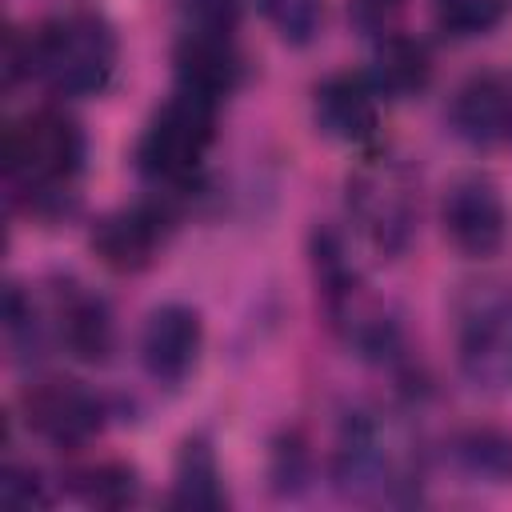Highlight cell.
Returning a JSON list of instances; mask_svg holds the SVG:
<instances>
[{
  "mask_svg": "<svg viewBox=\"0 0 512 512\" xmlns=\"http://www.w3.org/2000/svg\"><path fill=\"white\" fill-rule=\"evenodd\" d=\"M216 104L220 100H212V96H200L192 88H176L156 108L148 128L140 132L136 168L152 184H160L168 192H184L200 176L204 156L216 140Z\"/></svg>",
  "mask_w": 512,
  "mask_h": 512,
  "instance_id": "4",
  "label": "cell"
},
{
  "mask_svg": "<svg viewBox=\"0 0 512 512\" xmlns=\"http://www.w3.org/2000/svg\"><path fill=\"white\" fill-rule=\"evenodd\" d=\"M4 332H8L16 360H24L28 352L32 356L40 352V320H36L32 296H24L20 284H8V292H4Z\"/></svg>",
  "mask_w": 512,
  "mask_h": 512,
  "instance_id": "22",
  "label": "cell"
},
{
  "mask_svg": "<svg viewBox=\"0 0 512 512\" xmlns=\"http://www.w3.org/2000/svg\"><path fill=\"white\" fill-rule=\"evenodd\" d=\"M120 64L116 28L92 12L72 8L32 32V76L56 96H100Z\"/></svg>",
  "mask_w": 512,
  "mask_h": 512,
  "instance_id": "3",
  "label": "cell"
},
{
  "mask_svg": "<svg viewBox=\"0 0 512 512\" xmlns=\"http://www.w3.org/2000/svg\"><path fill=\"white\" fill-rule=\"evenodd\" d=\"M172 504L188 512H216L228 504L224 496V476L216 464V452L204 436H188L176 452L172 468Z\"/></svg>",
  "mask_w": 512,
  "mask_h": 512,
  "instance_id": "17",
  "label": "cell"
},
{
  "mask_svg": "<svg viewBox=\"0 0 512 512\" xmlns=\"http://www.w3.org/2000/svg\"><path fill=\"white\" fill-rule=\"evenodd\" d=\"M332 484L348 500H412L416 492V448L408 432L372 408H356L340 420L332 448Z\"/></svg>",
  "mask_w": 512,
  "mask_h": 512,
  "instance_id": "2",
  "label": "cell"
},
{
  "mask_svg": "<svg viewBox=\"0 0 512 512\" xmlns=\"http://www.w3.org/2000/svg\"><path fill=\"white\" fill-rule=\"evenodd\" d=\"M316 128L340 144H372L380 132V92L368 72H332L312 92Z\"/></svg>",
  "mask_w": 512,
  "mask_h": 512,
  "instance_id": "10",
  "label": "cell"
},
{
  "mask_svg": "<svg viewBox=\"0 0 512 512\" xmlns=\"http://www.w3.org/2000/svg\"><path fill=\"white\" fill-rule=\"evenodd\" d=\"M456 364L476 392H504L512 384V284L488 280L460 296Z\"/></svg>",
  "mask_w": 512,
  "mask_h": 512,
  "instance_id": "6",
  "label": "cell"
},
{
  "mask_svg": "<svg viewBox=\"0 0 512 512\" xmlns=\"http://www.w3.org/2000/svg\"><path fill=\"white\" fill-rule=\"evenodd\" d=\"M308 472H312V460H308V448L300 444V436H280L272 448V468H268L276 496H296L304 488Z\"/></svg>",
  "mask_w": 512,
  "mask_h": 512,
  "instance_id": "23",
  "label": "cell"
},
{
  "mask_svg": "<svg viewBox=\"0 0 512 512\" xmlns=\"http://www.w3.org/2000/svg\"><path fill=\"white\" fill-rule=\"evenodd\" d=\"M440 224L448 244L468 260H488L504 248L508 236V208L492 176L464 172L440 196Z\"/></svg>",
  "mask_w": 512,
  "mask_h": 512,
  "instance_id": "7",
  "label": "cell"
},
{
  "mask_svg": "<svg viewBox=\"0 0 512 512\" xmlns=\"http://www.w3.org/2000/svg\"><path fill=\"white\" fill-rule=\"evenodd\" d=\"M184 28L200 32H236L240 24V0H180Z\"/></svg>",
  "mask_w": 512,
  "mask_h": 512,
  "instance_id": "26",
  "label": "cell"
},
{
  "mask_svg": "<svg viewBox=\"0 0 512 512\" xmlns=\"http://www.w3.org/2000/svg\"><path fill=\"white\" fill-rule=\"evenodd\" d=\"M416 176L392 152H372L348 172V216L368 248L384 260H396L416 232Z\"/></svg>",
  "mask_w": 512,
  "mask_h": 512,
  "instance_id": "5",
  "label": "cell"
},
{
  "mask_svg": "<svg viewBox=\"0 0 512 512\" xmlns=\"http://www.w3.org/2000/svg\"><path fill=\"white\" fill-rule=\"evenodd\" d=\"M432 12L448 36L468 40L492 32L504 20V0H432Z\"/></svg>",
  "mask_w": 512,
  "mask_h": 512,
  "instance_id": "21",
  "label": "cell"
},
{
  "mask_svg": "<svg viewBox=\"0 0 512 512\" xmlns=\"http://www.w3.org/2000/svg\"><path fill=\"white\" fill-rule=\"evenodd\" d=\"M344 12H348V24L360 32V36H388L396 32V20L404 12V0H344Z\"/></svg>",
  "mask_w": 512,
  "mask_h": 512,
  "instance_id": "25",
  "label": "cell"
},
{
  "mask_svg": "<svg viewBox=\"0 0 512 512\" xmlns=\"http://www.w3.org/2000/svg\"><path fill=\"white\" fill-rule=\"evenodd\" d=\"M256 4H260L264 20L272 24V32L292 48L312 44V36L320 32L324 0H256Z\"/></svg>",
  "mask_w": 512,
  "mask_h": 512,
  "instance_id": "20",
  "label": "cell"
},
{
  "mask_svg": "<svg viewBox=\"0 0 512 512\" xmlns=\"http://www.w3.org/2000/svg\"><path fill=\"white\" fill-rule=\"evenodd\" d=\"M172 204L168 200H140L128 208H116L96 220L92 228V252L112 272H140L156 260L172 232Z\"/></svg>",
  "mask_w": 512,
  "mask_h": 512,
  "instance_id": "8",
  "label": "cell"
},
{
  "mask_svg": "<svg viewBox=\"0 0 512 512\" xmlns=\"http://www.w3.org/2000/svg\"><path fill=\"white\" fill-rule=\"evenodd\" d=\"M24 420L56 448L92 440L104 424V400L76 380H40L24 392Z\"/></svg>",
  "mask_w": 512,
  "mask_h": 512,
  "instance_id": "9",
  "label": "cell"
},
{
  "mask_svg": "<svg viewBox=\"0 0 512 512\" xmlns=\"http://www.w3.org/2000/svg\"><path fill=\"white\" fill-rule=\"evenodd\" d=\"M244 76V56L236 52L232 32H200L180 28L176 40V88H192L200 96L224 100Z\"/></svg>",
  "mask_w": 512,
  "mask_h": 512,
  "instance_id": "14",
  "label": "cell"
},
{
  "mask_svg": "<svg viewBox=\"0 0 512 512\" xmlns=\"http://www.w3.org/2000/svg\"><path fill=\"white\" fill-rule=\"evenodd\" d=\"M204 324L200 312L188 304H160L148 312L140 328V364L156 384H180L200 356Z\"/></svg>",
  "mask_w": 512,
  "mask_h": 512,
  "instance_id": "11",
  "label": "cell"
},
{
  "mask_svg": "<svg viewBox=\"0 0 512 512\" xmlns=\"http://www.w3.org/2000/svg\"><path fill=\"white\" fill-rule=\"evenodd\" d=\"M452 464L484 484H512V432L496 424L460 428L448 444Z\"/></svg>",
  "mask_w": 512,
  "mask_h": 512,
  "instance_id": "18",
  "label": "cell"
},
{
  "mask_svg": "<svg viewBox=\"0 0 512 512\" xmlns=\"http://www.w3.org/2000/svg\"><path fill=\"white\" fill-rule=\"evenodd\" d=\"M332 312V328L340 332V340L372 364H392L400 360L404 336H400V320L388 312V304H380L360 280H352L348 288H340L336 296L324 300Z\"/></svg>",
  "mask_w": 512,
  "mask_h": 512,
  "instance_id": "12",
  "label": "cell"
},
{
  "mask_svg": "<svg viewBox=\"0 0 512 512\" xmlns=\"http://www.w3.org/2000/svg\"><path fill=\"white\" fill-rule=\"evenodd\" d=\"M84 156H88L84 128L60 108H36L12 120L4 132L8 180L40 216H60L72 208Z\"/></svg>",
  "mask_w": 512,
  "mask_h": 512,
  "instance_id": "1",
  "label": "cell"
},
{
  "mask_svg": "<svg viewBox=\"0 0 512 512\" xmlns=\"http://www.w3.org/2000/svg\"><path fill=\"white\" fill-rule=\"evenodd\" d=\"M76 492L96 504V508H120V504H132L136 492H140V480H136V468L124 464V460H104V464H92L76 476Z\"/></svg>",
  "mask_w": 512,
  "mask_h": 512,
  "instance_id": "19",
  "label": "cell"
},
{
  "mask_svg": "<svg viewBox=\"0 0 512 512\" xmlns=\"http://www.w3.org/2000/svg\"><path fill=\"white\" fill-rule=\"evenodd\" d=\"M0 504L8 508H44L48 504V484L36 468L28 464H4L0 472Z\"/></svg>",
  "mask_w": 512,
  "mask_h": 512,
  "instance_id": "24",
  "label": "cell"
},
{
  "mask_svg": "<svg viewBox=\"0 0 512 512\" xmlns=\"http://www.w3.org/2000/svg\"><path fill=\"white\" fill-rule=\"evenodd\" d=\"M56 324H60L64 348L84 364H104L116 352V320L108 300L96 292L68 288L56 304Z\"/></svg>",
  "mask_w": 512,
  "mask_h": 512,
  "instance_id": "15",
  "label": "cell"
},
{
  "mask_svg": "<svg viewBox=\"0 0 512 512\" xmlns=\"http://www.w3.org/2000/svg\"><path fill=\"white\" fill-rule=\"evenodd\" d=\"M448 124L472 148H512V84L496 72L468 76L448 104Z\"/></svg>",
  "mask_w": 512,
  "mask_h": 512,
  "instance_id": "13",
  "label": "cell"
},
{
  "mask_svg": "<svg viewBox=\"0 0 512 512\" xmlns=\"http://www.w3.org/2000/svg\"><path fill=\"white\" fill-rule=\"evenodd\" d=\"M368 80L388 100H412L432 84V56L416 36L388 32L372 44Z\"/></svg>",
  "mask_w": 512,
  "mask_h": 512,
  "instance_id": "16",
  "label": "cell"
}]
</instances>
